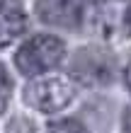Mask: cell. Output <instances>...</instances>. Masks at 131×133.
<instances>
[{"instance_id":"cell-11","label":"cell","mask_w":131,"mask_h":133,"mask_svg":"<svg viewBox=\"0 0 131 133\" xmlns=\"http://www.w3.org/2000/svg\"><path fill=\"white\" fill-rule=\"evenodd\" d=\"M124 82H126V87H129V92H131V63H129L126 70H124Z\"/></svg>"},{"instance_id":"cell-5","label":"cell","mask_w":131,"mask_h":133,"mask_svg":"<svg viewBox=\"0 0 131 133\" xmlns=\"http://www.w3.org/2000/svg\"><path fill=\"white\" fill-rule=\"evenodd\" d=\"M27 29V12L22 0H0V49H5Z\"/></svg>"},{"instance_id":"cell-9","label":"cell","mask_w":131,"mask_h":133,"mask_svg":"<svg viewBox=\"0 0 131 133\" xmlns=\"http://www.w3.org/2000/svg\"><path fill=\"white\" fill-rule=\"evenodd\" d=\"M121 128H124V133H131V107L124 111V116H121Z\"/></svg>"},{"instance_id":"cell-4","label":"cell","mask_w":131,"mask_h":133,"mask_svg":"<svg viewBox=\"0 0 131 133\" xmlns=\"http://www.w3.org/2000/svg\"><path fill=\"white\" fill-rule=\"evenodd\" d=\"M36 15L51 27L78 29L85 17V0H36Z\"/></svg>"},{"instance_id":"cell-1","label":"cell","mask_w":131,"mask_h":133,"mask_svg":"<svg viewBox=\"0 0 131 133\" xmlns=\"http://www.w3.org/2000/svg\"><path fill=\"white\" fill-rule=\"evenodd\" d=\"M66 56V44L53 34H36L24 41L15 53V65L22 75L34 77L56 68Z\"/></svg>"},{"instance_id":"cell-8","label":"cell","mask_w":131,"mask_h":133,"mask_svg":"<svg viewBox=\"0 0 131 133\" xmlns=\"http://www.w3.org/2000/svg\"><path fill=\"white\" fill-rule=\"evenodd\" d=\"M5 133H36V131H34V123L29 119H24V116H15V119L7 123Z\"/></svg>"},{"instance_id":"cell-2","label":"cell","mask_w":131,"mask_h":133,"mask_svg":"<svg viewBox=\"0 0 131 133\" xmlns=\"http://www.w3.org/2000/svg\"><path fill=\"white\" fill-rule=\"evenodd\" d=\"M75 97V85L63 75H44L24 87V102L36 111L53 114L66 109Z\"/></svg>"},{"instance_id":"cell-7","label":"cell","mask_w":131,"mask_h":133,"mask_svg":"<svg viewBox=\"0 0 131 133\" xmlns=\"http://www.w3.org/2000/svg\"><path fill=\"white\" fill-rule=\"evenodd\" d=\"M10 97H12V77H10V73L5 70V65L0 63V114L7 109Z\"/></svg>"},{"instance_id":"cell-10","label":"cell","mask_w":131,"mask_h":133,"mask_svg":"<svg viewBox=\"0 0 131 133\" xmlns=\"http://www.w3.org/2000/svg\"><path fill=\"white\" fill-rule=\"evenodd\" d=\"M124 32L131 36V5H129V10H126V15H124Z\"/></svg>"},{"instance_id":"cell-6","label":"cell","mask_w":131,"mask_h":133,"mask_svg":"<svg viewBox=\"0 0 131 133\" xmlns=\"http://www.w3.org/2000/svg\"><path fill=\"white\" fill-rule=\"evenodd\" d=\"M49 133H90V131L75 119H58L49 123Z\"/></svg>"},{"instance_id":"cell-3","label":"cell","mask_w":131,"mask_h":133,"mask_svg":"<svg viewBox=\"0 0 131 133\" xmlns=\"http://www.w3.org/2000/svg\"><path fill=\"white\" fill-rule=\"evenodd\" d=\"M114 56L102 46H85L71 61V77L85 87H102L114 77Z\"/></svg>"}]
</instances>
